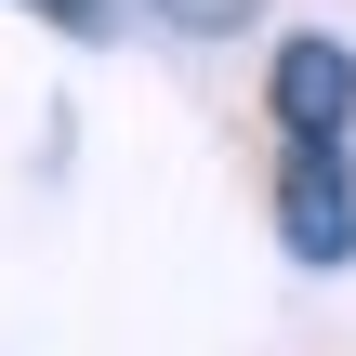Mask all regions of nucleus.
<instances>
[{"label":"nucleus","instance_id":"obj_3","mask_svg":"<svg viewBox=\"0 0 356 356\" xmlns=\"http://www.w3.org/2000/svg\"><path fill=\"white\" fill-rule=\"evenodd\" d=\"M132 13H159V26H185V40H225V26H251V0H132Z\"/></svg>","mask_w":356,"mask_h":356},{"label":"nucleus","instance_id":"obj_4","mask_svg":"<svg viewBox=\"0 0 356 356\" xmlns=\"http://www.w3.org/2000/svg\"><path fill=\"white\" fill-rule=\"evenodd\" d=\"M40 13H53V26H106V0H40Z\"/></svg>","mask_w":356,"mask_h":356},{"label":"nucleus","instance_id":"obj_2","mask_svg":"<svg viewBox=\"0 0 356 356\" xmlns=\"http://www.w3.org/2000/svg\"><path fill=\"white\" fill-rule=\"evenodd\" d=\"M277 238H291V264H343L356 251V172H343V145H277Z\"/></svg>","mask_w":356,"mask_h":356},{"label":"nucleus","instance_id":"obj_1","mask_svg":"<svg viewBox=\"0 0 356 356\" xmlns=\"http://www.w3.org/2000/svg\"><path fill=\"white\" fill-rule=\"evenodd\" d=\"M264 106H277V145H356V53L343 40H277Z\"/></svg>","mask_w":356,"mask_h":356}]
</instances>
